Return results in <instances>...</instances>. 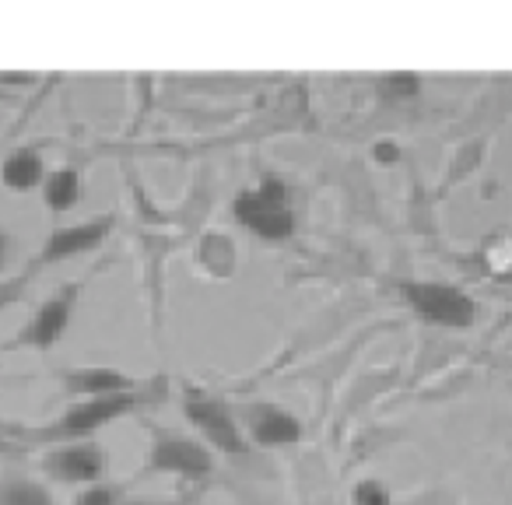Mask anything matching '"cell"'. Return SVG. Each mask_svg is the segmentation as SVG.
I'll list each match as a JSON object with an SVG mask.
<instances>
[{
	"mask_svg": "<svg viewBox=\"0 0 512 505\" xmlns=\"http://www.w3.org/2000/svg\"><path fill=\"white\" fill-rule=\"evenodd\" d=\"M169 397V379L155 376L144 379L141 390L116 393V397H95V400H74L71 407L43 425H8V435L18 442H39V446H57V442H85L95 439L102 428L116 425L120 418H130L134 411L148 404H162Z\"/></svg>",
	"mask_w": 512,
	"mask_h": 505,
	"instance_id": "obj_1",
	"label": "cell"
},
{
	"mask_svg": "<svg viewBox=\"0 0 512 505\" xmlns=\"http://www.w3.org/2000/svg\"><path fill=\"white\" fill-rule=\"evenodd\" d=\"M179 404H183V418L190 421L197 439L204 442L211 453L232 456V460H246V456L253 453L239 418H235V407L228 404L225 397H218V393L207 390V386L183 383Z\"/></svg>",
	"mask_w": 512,
	"mask_h": 505,
	"instance_id": "obj_2",
	"label": "cell"
},
{
	"mask_svg": "<svg viewBox=\"0 0 512 505\" xmlns=\"http://www.w3.org/2000/svg\"><path fill=\"white\" fill-rule=\"evenodd\" d=\"M148 474H169L183 484H204L214 474V453L197 439L179 428L151 425L148 456H144L141 477Z\"/></svg>",
	"mask_w": 512,
	"mask_h": 505,
	"instance_id": "obj_3",
	"label": "cell"
},
{
	"mask_svg": "<svg viewBox=\"0 0 512 505\" xmlns=\"http://www.w3.org/2000/svg\"><path fill=\"white\" fill-rule=\"evenodd\" d=\"M81 295H85V278H74L50 292L36 309H32L29 323L15 334V341L4 344V351H50L64 341L71 330L74 316H78Z\"/></svg>",
	"mask_w": 512,
	"mask_h": 505,
	"instance_id": "obj_4",
	"label": "cell"
},
{
	"mask_svg": "<svg viewBox=\"0 0 512 505\" xmlns=\"http://www.w3.org/2000/svg\"><path fill=\"white\" fill-rule=\"evenodd\" d=\"M400 299L411 306L418 320L432 327L467 330L477 320V302L460 285H446V281H404Z\"/></svg>",
	"mask_w": 512,
	"mask_h": 505,
	"instance_id": "obj_5",
	"label": "cell"
},
{
	"mask_svg": "<svg viewBox=\"0 0 512 505\" xmlns=\"http://www.w3.org/2000/svg\"><path fill=\"white\" fill-rule=\"evenodd\" d=\"M39 470H43L46 484L88 488V484H95V481H106L109 453L99 439L57 442V446H43V453H39Z\"/></svg>",
	"mask_w": 512,
	"mask_h": 505,
	"instance_id": "obj_6",
	"label": "cell"
},
{
	"mask_svg": "<svg viewBox=\"0 0 512 505\" xmlns=\"http://www.w3.org/2000/svg\"><path fill=\"white\" fill-rule=\"evenodd\" d=\"M235 218L249 232L264 235V239H288L295 232V211L288 200V186L278 176H267L235 200Z\"/></svg>",
	"mask_w": 512,
	"mask_h": 505,
	"instance_id": "obj_7",
	"label": "cell"
},
{
	"mask_svg": "<svg viewBox=\"0 0 512 505\" xmlns=\"http://www.w3.org/2000/svg\"><path fill=\"white\" fill-rule=\"evenodd\" d=\"M113 228H116V214H95V218L67 221V225L50 228L43 246H39L36 257H32V267H57L74 257L95 253V249L113 235Z\"/></svg>",
	"mask_w": 512,
	"mask_h": 505,
	"instance_id": "obj_8",
	"label": "cell"
},
{
	"mask_svg": "<svg viewBox=\"0 0 512 505\" xmlns=\"http://www.w3.org/2000/svg\"><path fill=\"white\" fill-rule=\"evenodd\" d=\"M235 407V418H239L242 432H246L249 446L260 449H285L295 446L306 432L302 418L288 407L274 404V400H242Z\"/></svg>",
	"mask_w": 512,
	"mask_h": 505,
	"instance_id": "obj_9",
	"label": "cell"
},
{
	"mask_svg": "<svg viewBox=\"0 0 512 505\" xmlns=\"http://www.w3.org/2000/svg\"><path fill=\"white\" fill-rule=\"evenodd\" d=\"M57 383L67 397L74 400H95V397H116V393L141 390L144 379L116 369V365H67L57 372Z\"/></svg>",
	"mask_w": 512,
	"mask_h": 505,
	"instance_id": "obj_10",
	"label": "cell"
},
{
	"mask_svg": "<svg viewBox=\"0 0 512 505\" xmlns=\"http://www.w3.org/2000/svg\"><path fill=\"white\" fill-rule=\"evenodd\" d=\"M46 172V155L39 144H15L8 155L0 158V190L15 193V197H25V193H39Z\"/></svg>",
	"mask_w": 512,
	"mask_h": 505,
	"instance_id": "obj_11",
	"label": "cell"
},
{
	"mask_svg": "<svg viewBox=\"0 0 512 505\" xmlns=\"http://www.w3.org/2000/svg\"><path fill=\"white\" fill-rule=\"evenodd\" d=\"M81 193H85V176H81L78 165L64 162V165H53L46 172L43 186H39V200L50 214H67L81 204Z\"/></svg>",
	"mask_w": 512,
	"mask_h": 505,
	"instance_id": "obj_12",
	"label": "cell"
},
{
	"mask_svg": "<svg viewBox=\"0 0 512 505\" xmlns=\"http://www.w3.org/2000/svg\"><path fill=\"white\" fill-rule=\"evenodd\" d=\"M0 505H60L53 484L32 477L25 470H4L0 474Z\"/></svg>",
	"mask_w": 512,
	"mask_h": 505,
	"instance_id": "obj_13",
	"label": "cell"
},
{
	"mask_svg": "<svg viewBox=\"0 0 512 505\" xmlns=\"http://www.w3.org/2000/svg\"><path fill=\"white\" fill-rule=\"evenodd\" d=\"M127 498V484L120 481H95L88 488H78V495L71 498V505H123Z\"/></svg>",
	"mask_w": 512,
	"mask_h": 505,
	"instance_id": "obj_14",
	"label": "cell"
},
{
	"mask_svg": "<svg viewBox=\"0 0 512 505\" xmlns=\"http://www.w3.org/2000/svg\"><path fill=\"white\" fill-rule=\"evenodd\" d=\"M193 498H123V505H190Z\"/></svg>",
	"mask_w": 512,
	"mask_h": 505,
	"instance_id": "obj_15",
	"label": "cell"
},
{
	"mask_svg": "<svg viewBox=\"0 0 512 505\" xmlns=\"http://www.w3.org/2000/svg\"><path fill=\"white\" fill-rule=\"evenodd\" d=\"M11 249H15V242H11L8 228L0 225V271H4V267H8V260H11Z\"/></svg>",
	"mask_w": 512,
	"mask_h": 505,
	"instance_id": "obj_16",
	"label": "cell"
}]
</instances>
